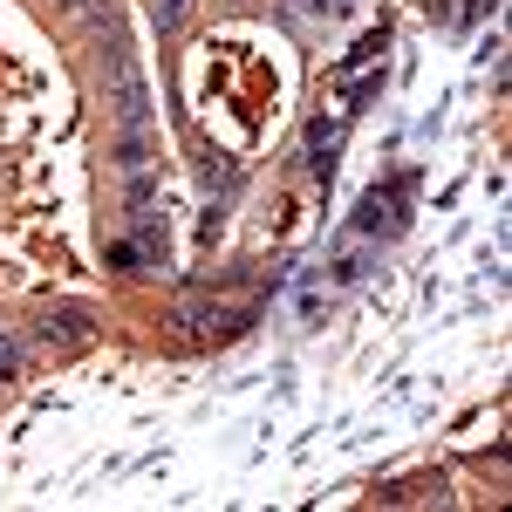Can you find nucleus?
Masks as SVG:
<instances>
[{"label": "nucleus", "mask_w": 512, "mask_h": 512, "mask_svg": "<svg viewBox=\"0 0 512 512\" xmlns=\"http://www.w3.org/2000/svg\"><path fill=\"white\" fill-rule=\"evenodd\" d=\"M355 226H362V233H396V226H403V185L369 192L362 205H355Z\"/></svg>", "instance_id": "nucleus-1"}, {"label": "nucleus", "mask_w": 512, "mask_h": 512, "mask_svg": "<svg viewBox=\"0 0 512 512\" xmlns=\"http://www.w3.org/2000/svg\"><path fill=\"white\" fill-rule=\"evenodd\" d=\"M308 14H335V7H349V0H301Z\"/></svg>", "instance_id": "nucleus-2"}, {"label": "nucleus", "mask_w": 512, "mask_h": 512, "mask_svg": "<svg viewBox=\"0 0 512 512\" xmlns=\"http://www.w3.org/2000/svg\"><path fill=\"white\" fill-rule=\"evenodd\" d=\"M7 369H14V342L0 335V376H7Z\"/></svg>", "instance_id": "nucleus-3"}]
</instances>
